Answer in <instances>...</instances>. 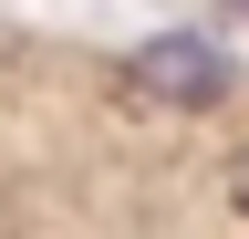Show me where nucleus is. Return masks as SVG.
Returning a JSON list of instances; mask_svg holds the SVG:
<instances>
[{"label": "nucleus", "mask_w": 249, "mask_h": 239, "mask_svg": "<svg viewBox=\"0 0 249 239\" xmlns=\"http://www.w3.org/2000/svg\"><path fill=\"white\" fill-rule=\"evenodd\" d=\"M124 83H135V94H156V104H177V114H208V104L239 94V63H229L208 32H156V42L124 52Z\"/></svg>", "instance_id": "1"}, {"label": "nucleus", "mask_w": 249, "mask_h": 239, "mask_svg": "<svg viewBox=\"0 0 249 239\" xmlns=\"http://www.w3.org/2000/svg\"><path fill=\"white\" fill-rule=\"evenodd\" d=\"M229 11H239V21H249V0H229Z\"/></svg>", "instance_id": "3"}, {"label": "nucleus", "mask_w": 249, "mask_h": 239, "mask_svg": "<svg viewBox=\"0 0 249 239\" xmlns=\"http://www.w3.org/2000/svg\"><path fill=\"white\" fill-rule=\"evenodd\" d=\"M229 208H239V219H249V146H239V156H229Z\"/></svg>", "instance_id": "2"}]
</instances>
